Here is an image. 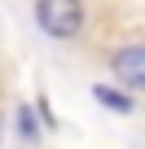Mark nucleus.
<instances>
[{
    "label": "nucleus",
    "mask_w": 145,
    "mask_h": 149,
    "mask_svg": "<svg viewBox=\"0 0 145 149\" xmlns=\"http://www.w3.org/2000/svg\"><path fill=\"white\" fill-rule=\"evenodd\" d=\"M35 22L53 40H75L84 31V0H35Z\"/></svg>",
    "instance_id": "f257e3e1"
},
{
    "label": "nucleus",
    "mask_w": 145,
    "mask_h": 149,
    "mask_svg": "<svg viewBox=\"0 0 145 149\" xmlns=\"http://www.w3.org/2000/svg\"><path fill=\"white\" fill-rule=\"evenodd\" d=\"M110 70H114V79L127 92H141L145 97V44H123L110 57Z\"/></svg>",
    "instance_id": "f03ea898"
},
{
    "label": "nucleus",
    "mask_w": 145,
    "mask_h": 149,
    "mask_svg": "<svg viewBox=\"0 0 145 149\" xmlns=\"http://www.w3.org/2000/svg\"><path fill=\"white\" fill-rule=\"evenodd\" d=\"M119 88H123V84H119ZM119 88H106V84H97V88H92V97H97L101 105L119 110V114H132V97H127V92H119Z\"/></svg>",
    "instance_id": "7ed1b4c3"
},
{
    "label": "nucleus",
    "mask_w": 145,
    "mask_h": 149,
    "mask_svg": "<svg viewBox=\"0 0 145 149\" xmlns=\"http://www.w3.org/2000/svg\"><path fill=\"white\" fill-rule=\"evenodd\" d=\"M18 136H22V145H40V127H35V118H31L27 105L18 110Z\"/></svg>",
    "instance_id": "20e7f679"
}]
</instances>
